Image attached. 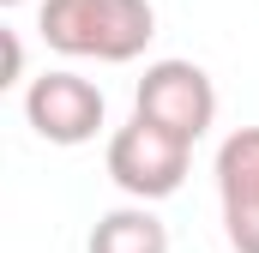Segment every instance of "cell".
Wrapping results in <instances>:
<instances>
[{"label": "cell", "instance_id": "obj_7", "mask_svg": "<svg viewBox=\"0 0 259 253\" xmlns=\"http://www.w3.org/2000/svg\"><path fill=\"white\" fill-rule=\"evenodd\" d=\"M0 49H6V78L0 85H18L24 78V43H18V30H0Z\"/></svg>", "mask_w": 259, "mask_h": 253}, {"label": "cell", "instance_id": "obj_5", "mask_svg": "<svg viewBox=\"0 0 259 253\" xmlns=\"http://www.w3.org/2000/svg\"><path fill=\"white\" fill-rule=\"evenodd\" d=\"M217 205H223V235L235 253H259V126H235L217 145Z\"/></svg>", "mask_w": 259, "mask_h": 253}, {"label": "cell", "instance_id": "obj_8", "mask_svg": "<svg viewBox=\"0 0 259 253\" xmlns=\"http://www.w3.org/2000/svg\"><path fill=\"white\" fill-rule=\"evenodd\" d=\"M0 6H24V0H0Z\"/></svg>", "mask_w": 259, "mask_h": 253}, {"label": "cell", "instance_id": "obj_4", "mask_svg": "<svg viewBox=\"0 0 259 253\" xmlns=\"http://www.w3.org/2000/svg\"><path fill=\"white\" fill-rule=\"evenodd\" d=\"M24 121L36 139H49V145H91L103 121H109V103H103V91L84 78V72H72V66H55V72H42V78H30L24 85Z\"/></svg>", "mask_w": 259, "mask_h": 253}, {"label": "cell", "instance_id": "obj_3", "mask_svg": "<svg viewBox=\"0 0 259 253\" xmlns=\"http://www.w3.org/2000/svg\"><path fill=\"white\" fill-rule=\"evenodd\" d=\"M133 115H145L163 133L199 145L211 133V121H217V85H211V72L199 61H151L139 91H133Z\"/></svg>", "mask_w": 259, "mask_h": 253}, {"label": "cell", "instance_id": "obj_6", "mask_svg": "<svg viewBox=\"0 0 259 253\" xmlns=\"http://www.w3.org/2000/svg\"><path fill=\"white\" fill-rule=\"evenodd\" d=\"M84 253H169V223L151 205H115L91 223Z\"/></svg>", "mask_w": 259, "mask_h": 253}, {"label": "cell", "instance_id": "obj_2", "mask_svg": "<svg viewBox=\"0 0 259 253\" xmlns=\"http://www.w3.org/2000/svg\"><path fill=\"white\" fill-rule=\"evenodd\" d=\"M103 163H109V181L127 193L133 205H157V199L181 193L187 163H193V145L175 139V133H163L157 121H145V115H133L127 126L109 133Z\"/></svg>", "mask_w": 259, "mask_h": 253}, {"label": "cell", "instance_id": "obj_1", "mask_svg": "<svg viewBox=\"0 0 259 253\" xmlns=\"http://www.w3.org/2000/svg\"><path fill=\"white\" fill-rule=\"evenodd\" d=\"M42 43L66 61H139L157 36L151 0H42L36 12Z\"/></svg>", "mask_w": 259, "mask_h": 253}]
</instances>
